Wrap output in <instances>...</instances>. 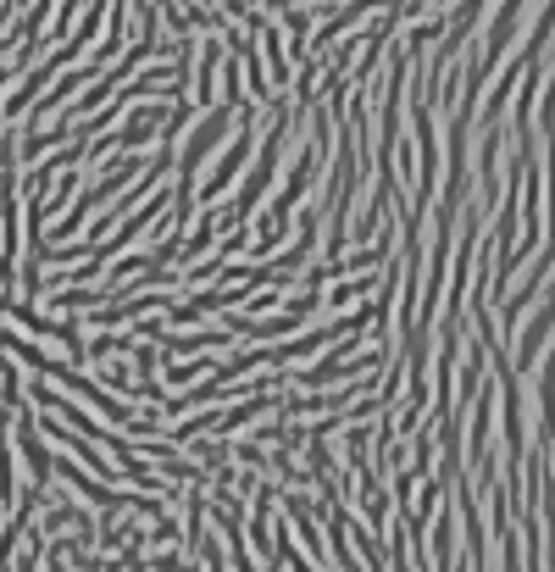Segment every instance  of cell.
I'll return each mask as SVG.
<instances>
[{
	"mask_svg": "<svg viewBox=\"0 0 555 572\" xmlns=\"http://www.w3.org/2000/svg\"><path fill=\"white\" fill-rule=\"evenodd\" d=\"M255 157V128H250V111H239V139H233V145H228V157L211 168V179L195 190V201H222V190H233V179H239V168Z\"/></svg>",
	"mask_w": 555,
	"mask_h": 572,
	"instance_id": "1",
	"label": "cell"
},
{
	"mask_svg": "<svg viewBox=\"0 0 555 572\" xmlns=\"http://www.w3.org/2000/svg\"><path fill=\"white\" fill-rule=\"evenodd\" d=\"M206 373H211L206 361H189V367L167 361V373H162V378H167V389H184V384H195V378H206Z\"/></svg>",
	"mask_w": 555,
	"mask_h": 572,
	"instance_id": "2",
	"label": "cell"
}]
</instances>
